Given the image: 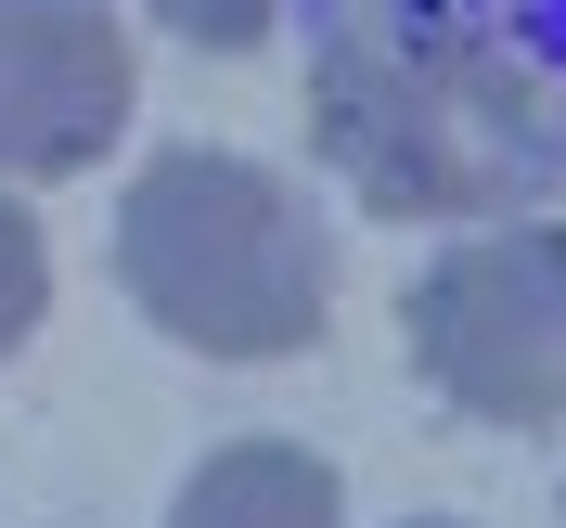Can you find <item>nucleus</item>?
<instances>
[{
	"instance_id": "6",
	"label": "nucleus",
	"mask_w": 566,
	"mask_h": 528,
	"mask_svg": "<svg viewBox=\"0 0 566 528\" xmlns=\"http://www.w3.org/2000/svg\"><path fill=\"white\" fill-rule=\"evenodd\" d=\"M168 39H193V52H258V39L283 27V0H142Z\"/></svg>"
},
{
	"instance_id": "4",
	"label": "nucleus",
	"mask_w": 566,
	"mask_h": 528,
	"mask_svg": "<svg viewBox=\"0 0 566 528\" xmlns=\"http://www.w3.org/2000/svg\"><path fill=\"white\" fill-rule=\"evenodd\" d=\"M168 528H348V490L296 438H232V452H207L180 477Z\"/></svg>"
},
{
	"instance_id": "2",
	"label": "nucleus",
	"mask_w": 566,
	"mask_h": 528,
	"mask_svg": "<svg viewBox=\"0 0 566 528\" xmlns=\"http://www.w3.org/2000/svg\"><path fill=\"white\" fill-rule=\"evenodd\" d=\"M399 335L463 425H502V438L566 425V219L451 232L399 297Z\"/></svg>"
},
{
	"instance_id": "3",
	"label": "nucleus",
	"mask_w": 566,
	"mask_h": 528,
	"mask_svg": "<svg viewBox=\"0 0 566 528\" xmlns=\"http://www.w3.org/2000/svg\"><path fill=\"white\" fill-rule=\"evenodd\" d=\"M129 13L116 0H0V180H77L129 142Z\"/></svg>"
},
{
	"instance_id": "5",
	"label": "nucleus",
	"mask_w": 566,
	"mask_h": 528,
	"mask_svg": "<svg viewBox=\"0 0 566 528\" xmlns=\"http://www.w3.org/2000/svg\"><path fill=\"white\" fill-rule=\"evenodd\" d=\"M39 322H52V232L27 219V194L0 180V361L27 349Z\"/></svg>"
},
{
	"instance_id": "7",
	"label": "nucleus",
	"mask_w": 566,
	"mask_h": 528,
	"mask_svg": "<svg viewBox=\"0 0 566 528\" xmlns=\"http://www.w3.org/2000/svg\"><path fill=\"white\" fill-rule=\"evenodd\" d=\"M412 528H451V516H412Z\"/></svg>"
},
{
	"instance_id": "1",
	"label": "nucleus",
	"mask_w": 566,
	"mask_h": 528,
	"mask_svg": "<svg viewBox=\"0 0 566 528\" xmlns=\"http://www.w3.org/2000/svg\"><path fill=\"white\" fill-rule=\"evenodd\" d=\"M116 283L193 361H310L335 322V232L283 168L168 142L116 194Z\"/></svg>"
}]
</instances>
